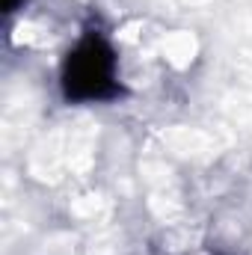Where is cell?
Segmentation results:
<instances>
[{
	"label": "cell",
	"instance_id": "cell-1",
	"mask_svg": "<svg viewBox=\"0 0 252 255\" xmlns=\"http://www.w3.org/2000/svg\"><path fill=\"white\" fill-rule=\"evenodd\" d=\"M60 86L68 104H101L125 95L116 71V51L101 30L89 27L68 51L60 71Z\"/></svg>",
	"mask_w": 252,
	"mask_h": 255
},
{
	"label": "cell",
	"instance_id": "cell-2",
	"mask_svg": "<svg viewBox=\"0 0 252 255\" xmlns=\"http://www.w3.org/2000/svg\"><path fill=\"white\" fill-rule=\"evenodd\" d=\"M21 3H24V0H3V9H6V12H15Z\"/></svg>",
	"mask_w": 252,
	"mask_h": 255
}]
</instances>
